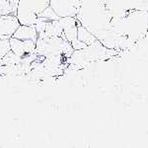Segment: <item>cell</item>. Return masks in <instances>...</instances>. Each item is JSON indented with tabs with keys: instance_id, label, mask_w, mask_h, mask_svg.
I'll list each match as a JSON object with an SVG mask.
<instances>
[{
	"instance_id": "obj_1",
	"label": "cell",
	"mask_w": 148,
	"mask_h": 148,
	"mask_svg": "<svg viewBox=\"0 0 148 148\" xmlns=\"http://www.w3.org/2000/svg\"><path fill=\"white\" fill-rule=\"evenodd\" d=\"M77 22L91 32L104 47L114 49L121 47L123 36L116 33L112 26L113 18L106 10L102 0H81L75 16Z\"/></svg>"
},
{
	"instance_id": "obj_2",
	"label": "cell",
	"mask_w": 148,
	"mask_h": 148,
	"mask_svg": "<svg viewBox=\"0 0 148 148\" xmlns=\"http://www.w3.org/2000/svg\"><path fill=\"white\" fill-rule=\"evenodd\" d=\"M74 49L70 42L62 37H42L38 38L36 42L35 53L37 56H44L46 57L53 56H71Z\"/></svg>"
},
{
	"instance_id": "obj_3",
	"label": "cell",
	"mask_w": 148,
	"mask_h": 148,
	"mask_svg": "<svg viewBox=\"0 0 148 148\" xmlns=\"http://www.w3.org/2000/svg\"><path fill=\"white\" fill-rule=\"evenodd\" d=\"M49 6V0H19L16 16L21 25L34 26L38 16Z\"/></svg>"
},
{
	"instance_id": "obj_4",
	"label": "cell",
	"mask_w": 148,
	"mask_h": 148,
	"mask_svg": "<svg viewBox=\"0 0 148 148\" xmlns=\"http://www.w3.org/2000/svg\"><path fill=\"white\" fill-rule=\"evenodd\" d=\"M112 18L123 19L135 11L134 0H102Z\"/></svg>"
},
{
	"instance_id": "obj_5",
	"label": "cell",
	"mask_w": 148,
	"mask_h": 148,
	"mask_svg": "<svg viewBox=\"0 0 148 148\" xmlns=\"http://www.w3.org/2000/svg\"><path fill=\"white\" fill-rule=\"evenodd\" d=\"M81 0H49V7L58 17H75Z\"/></svg>"
},
{
	"instance_id": "obj_6",
	"label": "cell",
	"mask_w": 148,
	"mask_h": 148,
	"mask_svg": "<svg viewBox=\"0 0 148 148\" xmlns=\"http://www.w3.org/2000/svg\"><path fill=\"white\" fill-rule=\"evenodd\" d=\"M21 24L16 15H0V38L9 40Z\"/></svg>"
},
{
	"instance_id": "obj_7",
	"label": "cell",
	"mask_w": 148,
	"mask_h": 148,
	"mask_svg": "<svg viewBox=\"0 0 148 148\" xmlns=\"http://www.w3.org/2000/svg\"><path fill=\"white\" fill-rule=\"evenodd\" d=\"M9 42H10L11 51L21 59L35 53L36 42L33 40H22L15 38H10Z\"/></svg>"
},
{
	"instance_id": "obj_8",
	"label": "cell",
	"mask_w": 148,
	"mask_h": 148,
	"mask_svg": "<svg viewBox=\"0 0 148 148\" xmlns=\"http://www.w3.org/2000/svg\"><path fill=\"white\" fill-rule=\"evenodd\" d=\"M60 22L62 24L63 35L69 42H73L77 40L78 33V22L75 17H64L60 18Z\"/></svg>"
},
{
	"instance_id": "obj_9",
	"label": "cell",
	"mask_w": 148,
	"mask_h": 148,
	"mask_svg": "<svg viewBox=\"0 0 148 148\" xmlns=\"http://www.w3.org/2000/svg\"><path fill=\"white\" fill-rule=\"evenodd\" d=\"M12 38H15V39L22 40H33V42H37L39 36H38V32L36 30L35 25H20L19 28L16 30V32L12 36Z\"/></svg>"
},
{
	"instance_id": "obj_10",
	"label": "cell",
	"mask_w": 148,
	"mask_h": 148,
	"mask_svg": "<svg viewBox=\"0 0 148 148\" xmlns=\"http://www.w3.org/2000/svg\"><path fill=\"white\" fill-rule=\"evenodd\" d=\"M63 29L62 24L59 20H49L47 21L46 30L42 37H62ZM42 38V37H40Z\"/></svg>"
},
{
	"instance_id": "obj_11",
	"label": "cell",
	"mask_w": 148,
	"mask_h": 148,
	"mask_svg": "<svg viewBox=\"0 0 148 148\" xmlns=\"http://www.w3.org/2000/svg\"><path fill=\"white\" fill-rule=\"evenodd\" d=\"M77 39L80 40L81 42H83L84 44H86L87 46H94V45L101 44V42L91 32H89L87 29L83 27L82 25H80L79 23H78Z\"/></svg>"
},
{
	"instance_id": "obj_12",
	"label": "cell",
	"mask_w": 148,
	"mask_h": 148,
	"mask_svg": "<svg viewBox=\"0 0 148 148\" xmlns=\"http://www.w3.org/2000/svg\"><path fill=\"white\" fill-rule=\"evenodd\" d=\"M0 14L1 15H9V14L15 15L9 0H0Z\"/></svg>"
},
{
	"instance_id": "obj_13",
	"label": "cell",
	"mask_w": 148,
	"mask_h": 148,
	"mask_svg": "<svg viewBox=\"0 0 148 148\" xmlns=\"http://www.w3.org/2000/svg\"><path fill=\"white\" fill-rule=\"evenodd\" d=\"M38 18H44V19H47V20H59L60 17H58V16L56 14V12H54L51 7H47L46 10H44L40 14H39V16H38Z\"/></svg>"
},
{
	"instance_id": "obj_14",
	"label": "cell",
	"mask_w": 148,
	"mask_h": 148,
	"mask_svg": "<svg viewBox=\"0 0 148 148\" xmlns=\"http://www.w3.org/2000/svg\"><path fill=\"white\" fill-rule=\"evenodd\" d=\"M10 51H11V47H10L9 40H4L0 38V61L2 60V58Z\"/></svg>"
},
{
	"instance_id": "obj_15",
	"label": "cell",
	"mask_w": 148,
	"mask_h": 148,
	"mask_svg": "<svg viewBox=\"0 0 148 148\" xmlns=\"http://www.w3.org/2000/svg\"><path fill=\"white\" fill-rule=\"evenodd\" d=\"M134 9L148 13V0H134Z\"/></svg>"
},
{
	"instance_id": "obj_16",
	"label": "cell",
	"mask_w": 148,
	"mask_h": 148,
	"mask_svg": "<svg viewBox=\"0 0 148 148\" xmlns=\"http://www.w3.org/2000/svg\"><path fill=\"white\" fill-rule=\"evenodd\" d=\"M71 47H73V49L74 51H80V49H86L88 46L86 44H84L83 42H81L80 40H74L73 42H71Z\"/></svg>"
},
{
	"instance_id": "obj_17",
	"label": "cell",
	"mask_w": 148,
	"mask_h": 148,
	"mask_svg": "<svg viewBox=\"0 0 148 148\" xmlns=\"http://www.w3.org/2000/svg\"><path fill=\"white\" fill-rule=\"evenodd\" d=\"M11 3V6H12V9H13V12L14 14L16 15L17 13V7H18V3H19V0H9Z\"/></svg>"
},
{
	"instance_id": "obj_18",
	"label": "cell",
	"mask_w": 148,
	"mask_h": 148,
	"mask_svg": "<svg viewBox=\"0 0 148 148\" xmlns=\"http://www.w3.org/2000/svg\"><path fill=\"white\" fill-rule=\"evenodd\" d=\"M0 15H1V14H0Z\"/></svg>"
}]
</instances>
